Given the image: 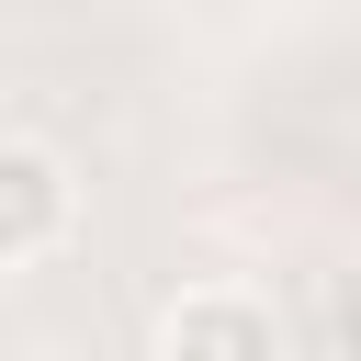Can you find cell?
<instances>
[{"label":"cell","mask_w":361,"mask_h":361,"mask_svg":"<svg viewBox=\"0 0 361 361\" xmlns=\"http://www.w3.org/2000/svg\"><path fill=\"white\" fill-rule=\"evenodd\" d=\"M79 248V169L45 135H0V271H45Z\"/></svg>","instance_id":"obj_2"},{"label":"cell","mask_w":361,"mask_h":361,"mask_svg":"<svg viewBox=\"0 0 361 361\" xmlns=\"http://www.w3.org/2000/svg\"><path fill=\"white\" fill-rule=\"evenodd\" d=\"M327 338H338V361H361V259L327 282Z\"/></svg>","instance_id":"obj_3"},{"label":"cell","mask_w":361,"mask_h":361,"mask_svg":"<svg viewBox=\"0 0 361 361\" xmlns=\"http://www.w3.org/2000/svg\"><path fill=\"white\" fill-rule=\"evenodd\" d=\"M147 361H293V350H282V305L259 282H180L147 327Z\"/></svg>","instance_id":"obj_1"}]
</instances>
